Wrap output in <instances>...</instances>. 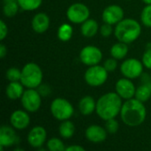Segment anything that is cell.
Listing matches in <instances>:
<instances>
[{"mask_svg":"<svg viewBox=\"0 0 151 151\" xmlns=\"http://www.w3.org/2000/svg\"><path fill=\"white\" fill-rule=\"evenodd\" d=\"M4 146L3 145H0V151H4Z\"/></svg>","mask_w":151,"mask_h":151,"instance_id":"cell-39","label":"cell"},{"mask_svg":"<svg viewBox=\"0 0 151 151\" xmlns=\"http://www.w3.org/2000/svg\"><path fill=\"white\" fill-rule=\"evenodd\" d=\"M19 9V5L17 0H10V1L4 2L3 12H4V16L7 18L14 17L17 14Z\"/></svg>","mask_w":151,"mask_h":151,"instance_id":"cell-24","label":"cell"},{"mask_svg":"<svg viewBox=\"0 0 151 151\" xmlns=\"http://www.w3.org/2000/svg\"><path fill=\"white\" fill-rule=\"evenodd\" d=\"M6 54H7V48L4 44H0V58L4 59L6 56Z\"/></svg>","mask_w":151,"mask_h":151,"instance_id":"cell-36","label":"cell"},{"mask_svg":"<svg viewBox=\"0 0 151 151\" xmlns=\"http://www.w3.org/2000/svg\"><path fill=\"white\" fill-rule=\"evenodd\" d=\"M107 133L108 132L104 127L97 125H92L87 128L85 135L89 142L94 143H100L106 140Z\"/></svg>","mask_w":151,"mask_h":151,"instance_id":"cell-16","label":"cell"},{"mask_svg":"<svg viewBox=\"0 0 151 151\" xmlns=\"http://www.w3.org/2000/svg\"><path fill=\"white\" fill-rule=\"evenodd\" d=\"M65 151H86L84 148L80 145H71L65 149Z\"/></svg>","mask_w":151,"mask_h":151,"instance_id":"cell-35","label":"cell"},{"mask_svg":"<svg viewBox=\"0 0 151 151\" xmlns=\"http://www.w3.org/2000/svg\"><path fill=\"white\" fill-rule=\"evenodd\" d=\"M124 10L119 4H110L106 6L102 13V20L104 23H108L116 26L124 19Z\"/></svg>","mask_w":151,"mask_h":151,"instance_id":"cell-11","label":"cell"},{"mask_svg":"<svg viewBox=\"0 0 151 151\" xmlns=\"http://www.w3.org/2000/svg\"><path fill=\"white\" fill-rule=\"evenodd\" d=\"M142 1L146 4H151V0H142Z\"/></svg>","mask_w":151,"mask_h":151,"instance_id":"cell-37","label":"cell"},{"mask_svg":"<svg viewBox=\"0 0 151 151\" xmlns=\"http://www.w3.org/2000/svg\"><path fill=\"white\" fill-rule=\"evenodd\" d=\"M134 97L143 103L149 101L151 97V85L146 84L136 88Z\"/></svg>","mask_w":151,"mask_h":151,"instance_id":"cell-25","label":"cell"},{"mask_svg":"<svg viewBox=\"0 0 151 151\" xmlns=\"http://www.w3.org/2000/svg\"><path fill=\"white\" fill-rule=\"evenodd\" d=\"M122 98L117 93H107L102 95L96 101V112L104 121L115 118L121 111Z\"/></svg>","mask_w":151,"mask_h":151,"instance_id":"cell-2","label":"cell"},{"mask_svg":"<svg viewBox=\"0 0 151 151\" xmlns=\"http://www.w3.org/2000/svg\"><path fill=\"white\" fill-rule=\"evenodd\" d=\"M108 75L109 72L105 68L98 64L88 68L84 74V80L89 86L99 87L107 81Z\"/></svg>","mask_w":151,"mask_h":151,"instance_id":"cell-6","label":"cell"},{"mask_svg":"<svg viewBox=\"0 0 151 151\" xmlns=\"http://www.w3.org/2000/svg\"><path fill=\"white\" fill-rule=\"evenodd\" d=\"M50 25V20L47 13L45 12H38L36 13L31 21L32 28L35 32L38 34H42L46 32Z\"/></svg>","mask_w":151,"mask_h":151,"instance_id":"cell-15","label":"cell"},{"mask_svg":"<svg viewBox=\"0 0 151 151\" xmlns=\"http://www.w3.org/2000/svg\"><path fill=\"white\" fill-rule=\"evenodd\" d=\"M100 34L102 36L104 37H110L112 33L114 32V29L112 28V25L108 24V23H104L101 27H100Z\"/></svg>","mask_w":151,"mask_h":151,"instance_id":"cell-31","label":"cell"},{"mask_svg":"<svg viewBox=\"0 0 151 151\" xmlns=\"http://www.w3.org/2000/svg\"><path fill=\"white\" fill-rule=\"evenodd\" d=\"M50 112L56 119L59 121H65L73 117L74 113V108L66 99L56 98L51 101Z\"/></svg>","mask_w":151,"mask_h":151,"instance_id":"cell-5","label":"cell"},{"mask_svg":"<svg viewBox=\"0 0 151 151\" xmlns=\"http://www.w3.org/2000/svg\"><path fill=\"white\" fill-rule=\"evenodd\" d=\"M75 133V126L72 121L65 120L59 125V134L64 139H70Z\"/></svg>","mask_w":151,"mask_h":151,"instance_id":"cell-23","label":"cell"},{"mask_svg":"<svg viewBox=\"0 0 151 151\" xmlns=\"http://www.w3.org/2000/svg\"><path fill=\"white\" fill-rule=\"evenodd\" d=\"M8 35V26L4 20H0V40L3 41Z\"/></svg>","mask_w":151,"mask_h":151,"instance_id":"cell-34","label":"cell"},{"mask_svg":"<svg viewBox=\"0 0 151 151\" xmlns=\"http://www.w3.org/2000/svg\"><path fill=\"white\" fill-rule=\"evenodd\" d=\"M19 8L23 11L33 12L37 10L42 4V0H17Z\"/></svg>","mask_w":151,"mask_h":151,"instance_id":"cell-26","label":"cell"},{"mask_svg":"<svg viewBox=\"0 0 151 151\" xmlns=\"http://www.w3.org/2000/svg\"><path fill=\"white\" fill-rule=\"evenodd\" d=\"M96 101L92 96L86 95L82 97L79 102V110L84 116H89L96 111Z\"/></svg>","mask_w":151,"mask_h":151,"instance_id":"cell-19","label":"cell"},{"mask_svg":"<svg viewBox=\"0 0 151 151\" xmlns=\"http://www.w3.org/2000/svg\"><path fill=\"white\" fill-rule=\"evenodd\" d=\"M116 93L124 100H130L135 96L136 87L132 79L123 77L119 79L115 85Z\"/></svg>","mask_w":151,"mask_h":151,"instance_id":"cell-12","label":"cell"},{"mask_svg":"<svg viewBox=\"0 0 151 151\" xmlns=\"http://www.w3.org/2000/svg\"><path fill=\"white\" fill-rule=\"evenodd\" d=\"M143 64L142 61L135 58H129L125 60L120 65V72L124 77L129 79L138 78L143 72Z\"/></svg>","mask_w":151,"mask_h":151,"instance_id":"cell-8","label":"cell"},{"mask_svg":"<svg viewBox=\"0 0 151 151\" xmlns=\"http://www.w3.org/2000/svg\"><path fill=\"white\" fill-rule=\"evenodd\" d=\"M22 107L27 112H36L42 105V95L36 89H27L20 98Z\"/></svg>","mask_w":151,"mask_h":151,"instance_id":"cell-9","label":"cell"},{"mask_svg":"<svg viewBox=\"0 0 151 151\" xmlns=\"http://www.w3.org/2000/svg\"><path fill=\"white\" fill-rule=\"evenodd\" d=\"M24 85L20 81L18 82H10L5 88L6 96L12 101L20 99L24 93Z\"/></svg>","mask_w":151,"mask_h":151,"instance_id":"cell-18","label":"cell"},{"mask_svg":"<svg viewBox=\"0 0 151 151\" xmlns=\"http://www.w3.org/2000/svg\"><path fill=\"white\" fill-rule=\"evenodd\" d=\"M142 62L146 69H151V48L147 49L144 52L142 58Z\"/></svg>","mask_w":151,"mask_h":151,"instance_id":"cell-33","label":"cell"},{"mask_svg":"<svg viewBox=\"0 0 151 151\" xmlns=\"http://www.w3.org/2000/svg\"><path fill=\"white\" fill-rule=\"evenodd\" d=\"M18 136L16 135L15 131L13 128L2 125L0 128V145L4 147H10L18 142Z\"/></svg>","mask_w":151,"mask_h":151,"instance_id":"cell-17","label":"cell"},{"mask_svg":"<svg viewBox=\"0 0 151 151\" xmlns=\"http://www.w3.org/2000/svg\"><path fill=\"white\" fill-rule=\"evenodd\" d=\"M73 33V29L72 25L69 23H63L59 26L57 31V36L60 41L67 42L72 38Z\"/></svg>","mask_w":151,"mask_h":151,"instance_id":"cell-22","label":"cell"},{"mask_svg":"<svg viewBox=\"0 0 151 151\" xmlns=\"http://www.w3.org/2000/svg\"><path fill=\"white\" fill-rule=\"evenodd\" d=\"M12 151H25L23 149H21V148H16V149H14Z\"/></svg>","mask_w":151,"mask_h":151,"instance_id":"cell-38","label":"cell"},{"mask_svg":"<svg viewBox=\"0 0 151 151\" xmlns=\"http://www.w3.org/2000/svg\"><path fill=\"white\" fill-rule=\"evenodd\" d=\"M47 139V132L42 126L33 127L27 135V142L33 148H41Z\"/></svg>","mask_w":151,"mask_h":151,"instance_id":"cell-13","label":"cell"},{"mask_svg":"<svg viewBox=\"0 0 151 151\" xmlns=\"http://www.w3.org/2000/svg\"><path fill=\"white\" fill-rule=\"evenodd\" d=\"M127 1H132V0H127Z\"/></svg>","mask_w":151,"mask_h":151,"instance_id":"cell-40","label":"cell"},{"mask_svg":"<svg viewBox=\"0 0 151 151\" xmlns=\"http://www.w3.org/2000/svg\"><path fill=\"white\" fill-rule=\"evenodd\" d=\"M99 24L94 19H88L85 22L81 24V35L87 38H91L95 36L99 31Z\"/></svg>","mask_w":151,"mask_h":151,"instance_id":"cell-20","label":"cell"},{"mask_svg":"<svg viewBox=\"0 0 151 151\" xmlns=\"http://www.w3.org/2000/svg\"><path fill=\"white\" fill-rule=\"evenodd\" d=\"M5 77L9 82H18L21 78V70L18 68H10L6 70Z\"/></svg>","mask_w":151,"mask_h":151,"instance_id":"cell-29","label":"cell"},{"mask_svg":"<svg viewBox=\"0 0 151 151\" xmlns=\"http://www.w3.org/2000/svg\"><path fill=\"white\" fill-rule=\"evenodd\" d=\"M10 123L13 128L17 130H23L29 125L30 117L27 111L18 109L12 113L10 117Z\"/></svg>","mask_w":151,"mask_h":151,"instance_id":"cell-14","label":"cell"},{"mask_svg":"<svg viewBox=\"0 0 151 151\" xmlns=\"http://www.w3.org/2000/svg\"><path fill=\"white\" fill-rule=\"evenodd\" d=\"M104 68H105V69L110 73V72H113L116 69H117V67H118V61H117V60L116 59H114V58H109V59H107L105 61H104V65H103Z\"/></svg>","mask_w":151,"mask_h":151,"instance_id":"cell-32","label":"cell"},{"mask_svg":"<svg viewBox=\"0 0 151 151\" xmlns=\"http://www.w3.org/2000/svg\"><path fill=\"white\" fill-rule=\"evenodd\" d=\"M141 21L147 27L151 28V4H146L141 12Z\"/></svg>","mask_w":151,"mask_h":151,"instance_id":"cell-28","label":"cell"},{"mask_svg":"<svg viewBox=\"0 0 151 151\" xmlns=\"http://www.w3.org/2000/svg\"><path fill=\"white\" fill-rule=\"evenodd\" d=\"M128 45L127 44H125L123 42H118L116 44H114L110 50L111 53V56L114 59H116L117 61L119 60H123L127 57V53H128Z\"/></svg>","mask_w":151,"mask_h":151,"instance_id":"cell-21","label":"cell"},{"mask_svg":"<svg viewBox=\"0 0 151 151\" xmlns=\"http://www.w3.org/2000/svg\"><path fill=\"white\" fill-rule=\"evenodd\" d=\"M80 61L82 64L91 67L98 65L103 59V53L100 48L95 45L84 46L80 52Z\"/></svg>","mask_w":151,"mask_h":151,"instance_id":"cell-10","label":"cell"},{"mask_svg":"<svg viewBox=\"0 0 151 151\" xmlns=\"http://www.w3.org/2000/svg\"><path fill=\"white\" fill-rule=\"evenodd\" d=\"M43 73L41 67L35 62H28L21 69V84L27 89H36L41 86Z\"/></svg>","mask_w":151,"mask_h":151,"instance_id":"cell-4","label":"cell"},{"mask_svg":"<svg viewBox=\"0 0 151 151\" xmlns=\"http://www.w3.org/2000/svg\"><path fill=\"white\" fill-rule=\"evenodd\" d=\"M147 110L143 102L136 98L127 100L121 108L120 117L125 125L130 127L141 125L146 119Z\"/></svg>","mask_w":151,"mask_h":151,"instance_id":"cell-1","label":"cell"},{"mask_svg":"<svg viewBox=\"0 0 151 151\" xmlns=\"http://www.w3.org/2000/svg\"><path fill=\"white\" fill-rule=\"evenodd\" d=\"M47 149L49 151H65V143L58 138H51L47 142Z\"/></svg>","mask_w":151,"mask_h":151,"instance_id":"cell-27","label":"cell"},{"mask_svg":"<svg viewBox=\"0 0 151 151\" xmlns=\"http://www.w3.org/2000/svg\"><path fill=\"white\" fill-rule=\"evenodd\" d=\"M142 34V26L134 19H123L114 28V35L118 41L125 44H132L136 41Z\"/></svg>","mask_w":151,"mask_h":151,"instance_id":"cell-3","label":"cell"},{"mask_svg":"<svg viewBox=\"0 0 151 151\" xmlns=\"http://www.w3.org/2000/svg\"><path fill=\"white\" fill-rule=\"evenodd\" d=\"M89 8L82 3H74L71 4L66 11L67 20L73 24H82L89 19Z\"/></svg>","mask_w":151,"mask_h":151,"instance_id":"cell-7","label":"cell"},{"mask_svg":"<svg viewBox=\"0 0 151 151\" xmlns=\"http://www.w3.org/2000/svg\"><path fill=\"white\" fill-rule=\"evenodd\" d=\"M119 122L115 118L109 119L105 123V129L109 133H111V134L116 133L119 131Z\"/></svg>","mask_w":151,"mask_h":151,"instance_id":"cell-30","label":"cell"}]
</instances>
